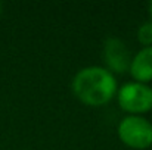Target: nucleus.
I'll return each mask as SVG.
<instances>
[{
    "instance_id": "nucleus-1",
    "label": "nucleus",
    "mask_w": 152,
    "mask_h": 150,
    "mask_svg": "<svg viewBox=\"0 0 152 150\" xmlns=\"http://www.w3.org/2000/svg\"><path fill=\"white\" fill-rule=\"evenodd\" d=\"M117 91L115 75L103 66H86L72 80V93L87 106H103L115 97Z\"/></svg>"
},
{
    "instance_id": "nucleus-2",
    "label": "nucleus",
    "mask_w": 152,
    "mask_h": 150,
    "mask_svg": "<svg viewBox=\"0 0 152 150\" xmlns=\"http://www.w3.org/2000/svg\"><path fill=\"white\" fill-rule=\"evenodd\" d=\"M120 140L132 149L143 150L152 146V122L140 115L124 116L117 128Z\"/></svg>"
},
{
    "instance_id": "nucleus-3",
    "label": "nucleus",
    "mask_w": 152,
    "mask_h": 150,
    "mask_svg": "<svg viewBox=\"0 0 152 150\" xmlns=\"http://www.w3.org/2000/svg\"><path fill=\"white\" fill-rule=\"evenodd\" d=\"M118 106L129 115H140L152 110V87L142 83H126L117 91Z\"/></svg>"
},
{
    "instance_id": "nucleus-4",
    "label": "nucleus",
    "mask_w": 152,
    "mask_h": 150,
    "mask_svg": "<svg viewBox=\"0 0 152 150\" xmlns=\"http://www.w3.org/2000/svg\"><path fill=\"white\" fill-rule=\"evenodd\" d=\"M103 60L109 72L124 74L130 68L132 56L123 40L117 37H109L103 44Z\"/></svg>"
},
{
    "instance_id": "nucleus-5",
    "label": "nucleus",
    "mask_w": 152,
    "mask_h": 150,
    "mask_svg": "<svg viewBox=\"0 0 152 150\" xmlns=\"http://www.w3.org/2000/svg\"><path fill=\"white\" fill-rule=\"evenodd\" d=\"M129 71L136 83L148 84L152 81V46L140 49L132 57Z\"/></svg>"
},
{
    "instance_id": "nucleus-6",
    "label": "nucleus",
    "mask_w": 152,
    "mask_h": 150,
    "mask_svg": "<svg viewBox=\"0 0 152 150\" xmlns=\"http://www.w3.org/2000/svg\"><path fill=\"white\" fill-rule=\"evenodd\" d=\"M137 40L145 47L152 46V21L143 22L137 30Z\"/></svg>"
},
{
    "instance_id": "nucleus-7",
    "label": "nucleus",
    "mask_w": 152,
    "mask_h": 150,
    "mask_svg": "<svg viewBox=\"0 0 152 150\" xmlns=\"http://www.w3.org/2000/svg\"><path fill=\"white\" fill-rule=\"evenodd\" d=\"M148 13H149L151 21H152V1H149V3H148Z\"/></svg>"
},
{
    "instance_id": "nucleus-8",
    "label": "nucleus",
    "mask_w": 152,
    "mask_h": 150,
    "mask_svg": "<svg viewBox=\"0 0 152 150\" xmlns=\"http://www.w3.org/2000/svg\"><path fill=\"white\" fill-rule=\"evenodd\" d=\"M0 13H1V3H0Z\"/></svg>"
}]
</instances>
